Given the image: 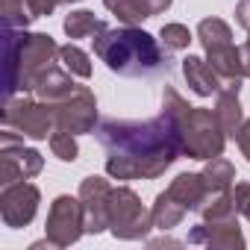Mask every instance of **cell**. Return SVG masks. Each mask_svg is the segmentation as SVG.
Returning a JSON list of instances; mask_svg holds the SVG:
<instances>
[{"instance_id": "obj_3", "label": "cell", "mask_w": 250, "mask_h": 250, "mask_svg": "<svg viewBox=\"0 0 250 250\" xmlns=\"http://www.w3.org/2000/svg\"><path fill=\"white\" fill-rule=\"evenodd\" d=\"M162 112L174 121L177 136H180V147L188 159H215L224 153L227 145V133L221 127V121L212 109L203 106H188L177 88L165 85L162 88Z\"/></svg>"}, {"instance_id": "obj_17", "label": "cell", "mask_w": 250, "mask_h": 250, "mask_svg": "<svg viewBox=\"0 0 250 250\" xmlns=\"http://www.w3.org/2000/svg\"><path fill=\"white\" fill-rule=\"evenodd\" d=\"M221 121V127L227 133V139H235L241 124H244V115H241V103H238V91H218L215 94V109H212Z\"/></svg>"}, {"instance_id": "obj_31", "label": "cell", "mask_w": 250, "mask_h": 250, "mask_svg": "<svg viewBox=\"0 0 250 250\" xmlns=\"http://www.w3.org/2000/svg\"><path fill=\"white\" fill-rule=\"evenodd\" d=\"M59 3H80V0H59Z\"/></svg>"}, {"instance_id": "obj_14", "label": "cell", "mask_w": 250, "mask_h": 250, "mask_svg": "<svg viewBox=\"0 0 250 250\" xmlns=\"http://www.w3.org/2000/svg\"><path fill=\"white\" fill-rule=\"evenodd\" d=\"M103 6L127 27H139L145 18H153L171 6V0H103Z\"/></svg>"}, {"instance_id": "obj_25", "label": "cell", "mask_w": 250, "mask_h": 250, "mask_svg": "<svg viewBox=\"0 0 250 250\" xmlns=\"http://www.w3.org/2000/svg\"><path fill=\"white\" fill-rule=\"evenodd\" d=\"M0 15H3L6 27H27V21H30L24 0H0Z\"/></svg>"}, {"instance_id": "obj_8", "label": "cell", "mask_w": 250, "mask_h": 250, "mask_svg": "<svg viewBox=\"0 0 250 250\" xmlns=\"http://www.w3.org/2000/svg\"><path fill=\"white\" fill-rule=\"evenodd\" d=\"M85 232V209L80 194H59L47 212V224H44V235L53 247H71L80 235Z\"/></svg>"}, {"instance_id": "obj_16", "label": "cell", "mask_w": 250, "mask_h": 250, "mask_svg": "<svg viewBox=\"0 0 250 250\" xmlns=\"http://www.w3.org/2000/svg\"><path fill=\"white\" fill-rule=\"evenodd\" d=\"M74 88H77V83H74V74L68 71V68H50L42 80H39V85H36V97L39 100H44V103H59V100H65L68 94H74Z\"/></svg>"}, {"instance_id": "obj_7", "label": "cell", "mask_w": 250, "mask_h": 250, "mask_svg": "<svg viewBox=\"0 0 250 250\" xmlns=\"http://www.w3.org/2000/svg\"><path fill=\"white\" fill-rule=\"evenodd\" d=\"M42 168H44L42 153L24 147V136L3 127V133H0V186L33 180L36 174H42Z\"/></svg>"}, {"instance_id": "obj_13", "label": "cell", "mask_w": 250, "mask_h": 250, "mask_svg": "<svg viewBox=\"0 0 250 250\" xmlns=\"http://www.w3.org/2000/svg\"><path fill=\"white\" fill-rule=\"evenodd\" d=\"M188 244H203L212 250H241L244 247V235L235 221H203L188 232Z\"/></svg>"}, {"instance_id": "obj_2", "label": "cell", "mask_w": 250, "mask_h": 250, "mask_svg": "<svg viewBox=\"0 0 250 250\" xmlns=\"http://www.w3.org/2000/svg\"><path fill=\"white\" fill-rule=\"evenodd\" d=\"M94 56L118 77H159L171 74V50L139 27L100 30L94 39Z\"/></svg>"}, {"instance_id": "obj_5", "label": "cell", "mask_w": 250, "mask_h": 250, "mask_svg": "<svg viewBox=\"0 0 250 250\" xmlns=\"http://www.w3.org/2000/svg\"><path fill=\"white\" fill-rule=\"evenodd\" d=\"M3 127L21 133L27 139L44 142V139H50L56 133V115H53V106L50 103L33 100L27 94H15V97H6Z\"/></svg>"}, {"instance_id": "obj_18", "label": "cell", "mask_w": 250, "mask_h": 250, "mask_svg": "<svg viewBox=\"0 0 250 250\" xmlns=\"http://www.w3.org/2000/svg\"><path fill=\"white\" fill-rule=\"evenodd\" d=\"M200 218L203 221H235L238 209L232 200V188L229 191H212L203 203H200Z\"/></svg>"}, {"instance_id": "obj_6", "label": "cell", "mask_w": 250, "mask_h": 250, "mask_svg": "<svg viewBox=\"0 0 250 250\" xmlns=\"http://www.w3.org/2000/svg\"><path fill=\"white\" fill-rule=\"evenodd\" d=\"M153 229V215L142 206L130 186H118L109 194V232L124 241L145 238Z\"/></svg>"}, {"instance_id": "obj_19", "label": "cell", "mask_w": 250, "mask_h": 250, "mask_svg": "<svg viewBox=\"0 0 250 250\" xmlns=\"http://www.w3.org/2000/svg\"><path fill=\"white\" fill-rule=\"evenodd\" d=\"M150 215H153V227H159V229H171V227H180V224H183L186 209H183V206L168 194V188H165L162 194H156V203H153Z\"/></svg>"}, {"instance_id": "obj_10", "label": "cell", "mask_w": 250, "mask_h": 250, "mask_svg": "<svg viewBox=\"0 0 250 250\" xmlns=\"http://www.w3.org/2000/svg\"><path fill=\"white\" fill-rule=\"evenodd\" d=\"M39 200H42V194L33 183H27V180L9 183V186L0 188V218H3L6 227L21 229L36 218Z\"/></svg>"}, {"instance_id": "obj_15", "label": "cell", "mask_w": 250, "mask_h": 250, "mask_svg": "<svg viewBox=\"0 0 250 250\" xmlns=\"http://www.w3.org/2000/svg\"><path fill=\"white\" fill-rule=\"evenodd\" d=\"M168 194H171L186 212H197L200 203H203L212 191H209L203 174H180V177L168 186Z\"/></svg>"}, {"instance_id": "obj_4", "label": "cell", "mask_w": 250, "mask_h": 250, "mask_svg": "<svg viewBox=\"0 0 250 250\" xmlns=\"http://www.w3.org/2000/svg\"><path fill=\"white\" fill-rule=\"evenodd\" d=\"M59 44L44 33L6 27V97L36 91L39 80L56 68Z\"/></svg>"}, {"instance_id": "obj_11", "label": "cell", "mask_w": 250, "mask_h": 250, "mask_svg": "<svg viewBox=\"0 0 250 250\" xmlns=\"http://www.w3.org/2000/svg\"><path fill=\"white\" fill-rule=\"evenodd\" d=\"M109 194H112V186L106 177L94 174L80 183V200L85 209V232L97 235L109 229Z\"/></svg>"}, {"instance_id": "obj_21", "label": "cell", "mask_w": 250, "mask_h": 250, "mask_svg": "<svg viewBox=\"0 0 250 250\" xmlns=\"http://www.w3.org/2000/svg\"><path fill=\"white\" fill-rule=\"evenodd\" d=\"M200 174H203L209 191H229L232 183H235V168H232V162H227V159H221V156L206 159V168H203Z\"/></svg>"}, {"instance_id": "obj_9", "label": "cell", "mask_w": 250, "mask_h": 250, "mask_svg": "<svg viewBox=\"0 0 250 250\" xmlns=\"http://www.w3.org/2000/svg\"><path fill=\"white\" fill-rule=\"evenodd\" d=\"M56 115V130H65L71 136L94 133L97 127V100L85 85H77L74 94H68L59 103H50Z\"/></svg>"}, {"instance_id": "obj_22", "label": "cell", "mask_w": 250, "mask_h": 250, "mask_svg": "<svg viewBox=\"0 0 250 250\" xmlns=\"http://www.w3.org/2000/svg\"><path fill=\"white\" fill-rule=\"evenodd\" d=\"M59 62H62V68H68L74 77H83V80L91 77V59H88V53H83L77 44L59 47Z\"/></svg>"}, {"instance_id": "obj_30", "label": "cell", "mask_w": 250, "mask_h": 250, "mask_svg": "<svg viewBox=\"0 0 250 250\" xmlns=\"http://www.w3.org/2000/svg\"><path fill=\"white\" fill-rule=\"evenodd\" d=\"M241 59H244V77H250V36H247V42L241 47Z\"/></svg>"}, {"instance_id": "obj_26", "label": "cell", "mask_w": 250, "mask_h": 250, "mask_svg": "<svg viewBox=\"0 0 250 250\" xmlns=\"http://www.w3.org/2000/svg\"><path fill=\"white\" fill-rule=\"evenodd\" d=\"M232 200H235V209L238 215H244L250 221V183H238L232 188Z\"/></svg>"}, {"instance_id": "obj_20", "label": "cell", "mask_w": 250, "mask_h": 250, "mask_svg": "<svg viewBox=\"0 0 250 250\" xmlns=\"http://www.w3.org/2000/svg\"><path fill=\"white\" fill-rule=\"evenodd\" d=\"M62 30H65L68 39H88V36H97L100 30H106V24H103L100 18H94V12L77 9V12H71V15L65 18Z\"/></svg>"}, {"instance_id": "obj_12", "label": "cell", "mask_w": 250, "mask_h": 250, "mask_svg": "<svg viewBox=\"0 0 250 250\" xmlns=\"http://www.w3.org/2000/svg\"><path fill=\"white\" fill-rule=\"evenodd\" d=\"M183 77H186V83H188V88L194 91V94H200V97H212V94H218V91H241V80H227V77H221L206 59H200V56H186L183 59Z\"/></svg>"}, {"instance_id": "obj_28", "label": "cell", "mask_w": 250, "mask_h": 250, "mask_svg": "<svg viewBox=\"0 0 250 250\" xmlns=\"http://www.w3.org/2000/svg\"><path fill=\"white\" fill-rule=\"evenodd\" d=\"M235 142H238L241 156H247V162H250V121H244V124H241V130H238Z\"/></svg>"}, {"instance_id": "obj_23", "label": "cell", "mask_w": 250, "mask_h": 250, "mask_svg": "<svg viewBox=\"0 0 250 250\" xmlns=\"http://www.w3.org/2000/svg\"><path fill=\"white\" fill-rule=\"evenodd\" d=\"M50 150H53V156L62 159V162H74V159L80 156L77 139H74L71 133H65V130H56V133L50 136Z\"/></svg>"}, {"instance_id": "obj_29", "label": "cell", "mask_w": 250, "mask_h": 250, "mask_svg": "<svg viewBox=\"0 0 250 250\" xmlns=\"http://www.w3.org/2000/svg\"><path fill=\"white\" fill-rule=\"evenodd\" d=\"M235 21L250 33V0H238V6H235Z\"/></svg>"}, {"instance_id": "obj_1", "label": "cell", "mask_w": 250, "mask_h": 250, "mask_svg": "<svg viewBox=\"0 0 250 250\" xmlns=\"http://www.w3.org/2000/svg\"><path fill=\"white\" fill-rule=\"evenodd\" d=\"M103 145L106 174L112 180H156L183 153L174 121L159 112L150 121H118L106 118L94 127Z\"/></svg>"}, {"instance_id": "obj_24", "label": "cell", "mask_w": 250, "mask_h": 250, "mask_svg": "<svg viewBox=\"0 0 250 250\" xmlns=\"http://www.w3.org/2000/svg\"><path fill=\"white\" fill-rule=\"evenodd\" d=\"M159 42H162L168 50H186L188 42H191V33H188V27H183V24H165V27L159 30Z\"/></svg>"}, {"instance_id": "obj_27", "label": "cell", "mask_w": 250, "mask_h": 250, "mask_svg": "<svg viewBox=\"0 0 250 250\" xmlns=\"http://www.w3.org/2000/svg\"><path fill=\"white\" fill-rule=\"evenodd\" d=\"M24 3H27L30 18H47V15H53V9L59 6V0H24Z\"/></svg>"}]
</instances>
